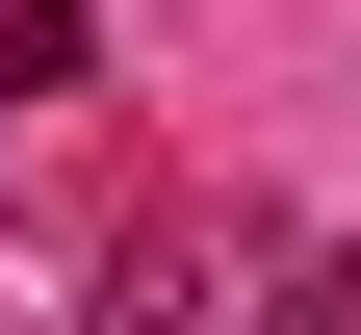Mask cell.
<instances>
[{"label": "cell", "mask_w": 361, "mask_h": 335, "mask_svg": "<svg viewBox=\"0 0 361 335\" xmlns=\"http://www.w3.org/2000/svg\"><path fill=\"white\" fill-rule=\"evenodd\" d=\"M78 78H104V26H78V0H0V129H26V104H78Z\"/></svg>", "instance_id": "cell-1"}, {"label": "cell", "mask_w": 361, "mask_h": 335, "mask_svg": "<svg viewBox=\"0 0 361 335\" xmlns=\"http://www.w3.org/2000/svg\"><path fill=\"white\" fill-rule=\"evenodd\" d=\"M78 335H207V258H180V232H129V258H104V310H78Z\"/></svg>", "instance_id": "cell-2"}, {"label": "cell", "mask_w": 361, "mask_h": 335, "mask_svg": "<svg viewBox=\"0 0 361 335\" xmlns=\"http://www.w3.org/2000/svg\"><path fill=\"white\" fill-rule=\"evenodd\" d=\"M258 335H361V232H310V258L258 284Z\"/></svg>", "instance_id": "cell-3"}]
</instances>
